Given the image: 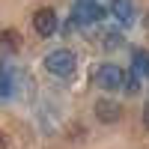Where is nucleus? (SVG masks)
Here are the masks:
<instances>
[{
	"label": "nucleus",
	"instance_id": "9d476101",
	"mask_svg": "<svg viewBox=\"0 0 149 149\" xmlns=\"http://www.w3.org/2000/svg\"><path fill=\"white\" fill-rule=\"evenodd\" d=\"M125 90H128V93H137V90H140V74H137V72L125 74Z\"/></svg>",
	"mask_w": 149,
	"mask_h": 149
},
{
	"label": "nucleus",
	"instance_id": "f8f14e48",
	"mask_svg": "<svg viewBox=\"0 0 149 149\" xmlns=\"http://www.w3.org/2000/svg\"><path fill=\"white\" fill-rule=\"evenodd\" d=\"M143 125H146V128H149V104H146V107H143Z\"/></svg>",
	"mask_w": 149,
	"mask_h": 149
},
{
	"label": "nucleus",
	"instance_id": "0eeeda50",
	"mask_svg": "<svg viewBox=\"0 0 149 149\" xmlns=\"http://www.w3.org/2000/svg\"><path fill=\"white\" fill-rule=\"evenodd\" d=\"M134 72L143 74V78H149V51H134Z\"/></svg>",
	"mask_w": 149,
	"mask_h": 149
},
{
	"label": "nucleus",
	"instance_id": "39448f33",
	"mask_svg": "<svg viewBox=\"0 0 149 149\" xmlns=\"http://www.w3.org/2000/svg\"><path fill=\"white\" fill-rule=\"evenodd\" d=\"M95 116L110 125V122H119L122 110H119V104H116V102H110V98H98V102H95Z\"/></svg>",
	"mask_w": 149,
	"mask_h": 149
},
{
	"label": "nucleus",
	"instance_id": "f03ea898",
	"mask_svg": "<svg viewBox=\"0 0 149 149\" xmlns=\"http://www.w3.org/2000/svg\"><path fill=\"white\" fill-rule=\"evenodd\" d=\"M95 84L102 86V90H119V86H125V69H119L113 63H104V66H98L95 72Z\"/></svg>",
	"mask_w": 149,
	"mask_h": 149
},
{
	"label": "nucleus",
	"instance_id": "ddd939ff",
	"mask_svg": "<svg viewBox=\"0 0 149 149\" xmlns=\"http://www.w3.org/2000/svg\"><path fill=\"white\" fill-rule=\"evenodd\" d=\"M0 149H6V137H3V134H0Z\"/></svg>",
	"mask_w": 149,
	"mask_h": 149
},
{
	"label": "nucleus",
	"instance_id": "f257e3e1",
	"mask_svg": "<svg viewBox=\"0 0 149 149\" xmlns=\"http://www.w3.org/2000/svg\"><path fill=\"white\" fill-rule=\"evenodd\" d=\"M74 66H78V57H74V51H69V48H57V51H51L45 57V69L51 74H60V78H69L74 72Z\"/></svg>",
	"mask_w": 149,
	"mask_h": 149
},
{
	"label": "nucleus",
	"instance_id": "7ed1b4c3",
	"mask_svg": "<svg viewBox=\"0 0 149 149\" xmlns=\"http://www.w3.org/2000/svg\"><path fill=\"white\" fill-rule=\"evenodd\" d=\"M104 15H107V12L98 6L95 0H81V3L74 6V12H72V21H74V24H84V27H86V24H98Z\"/></svg>",
	"mask_w": 149,
	"mask_h": 149
},
{
	"label": "nucleus",
	"instance_id": "20e7f679",
	"mask_svg": "<svg viewBox=\"0 0 149 149\" xmlns=\"http://www.w3.org/2000/svg\"><path fill=\"white\" fill-rule=\"evenodd\" d=\"M33 30L39 33V36H54V30H57V12L54 9H39L33 15Z\"/></svg>",
	"mask_w": 149,
	"mask_h": 149
},
{
	"label": "nucleus",
	"instance_id": "1a4fd4ad",
	"mask_svg": "<svg viewBox=\"0 0 149 149\" xmlns=\"http://www.w3.org/2000/svg\"><path fill=\"white\" fill-rule=\"evenodd\" d=\"M12 95V81H9V69L0 66V98H9Z\"/></svg>",
	"mask_w": 149,
	"mask_h": 149
},
{
	"label": "nucleus",
	"instance_id": "423d86ee",
	"mask_svg": "<svg viewBox=\"0 0 149 149\" xmlns=\"http://www.w3.org/2000/svg\"><path fill=\"white\" fill-rule=\"evenodd\" d=\"M110 12H113L119 21H131L134 6H131V0H113V3H110Z\"/></svg>",
	"mask_w": 149,
	"mask_h": 149
},
{
	"label": "nucleus",
	"instance_id": "6e6552de",
	"mask_svg": "<svg viewBox=\"0 0 149 149\" xmlns=\"http://www.w3.org/2000/svg\"><path fill=\"white\" fill-rule=\"evenodd\" d=\"M18 48V33L15 30H3L0 33V51H15Z\"/></svg>",
	"mask_w": 149,
	"mask_h": 149
},
{
	"label": "nucleus",
	"instance_id": "9b49d317",
	"mask_svg": "<svg viewBox=\"0 0 149 149\" xmlns=\"http://www.w3.org/2000/svg\"><path fill=\"white\" fill-rule=\"evenodd\" d=\"M104 39H107V42H104V48H116V45H122V36H119V33H107Z\"/></svg>",
	"mask_w": 149,
	"mask_h": 149
}]
</instances>
